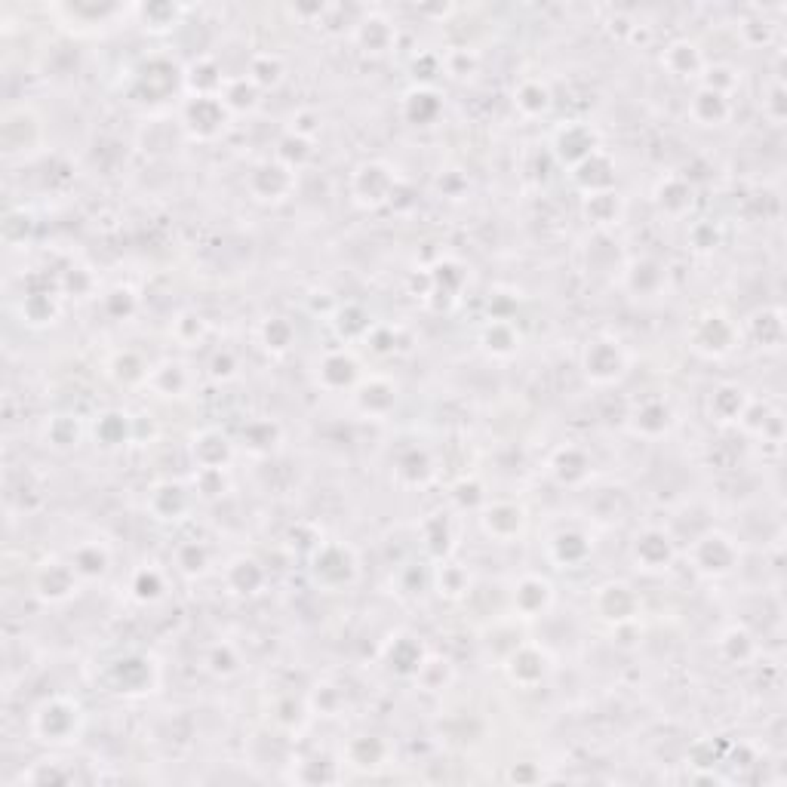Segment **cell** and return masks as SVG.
Here are the masks:
<instances>
[{
    "instance_id": "19",
    "label": "cell",
    "mask_w": 787,
    "mask_h": 787,
    "mask_svg": "<svg viewBox=\"0 0 787 787\" xmlns=\"http://www.w3.org/2000/svg\"><path fill=\"white\" fill-rule=\"evenodd\" d=\"M591 554V545H588V538L582 532H575V529H563L551 538V557L554 563L572 569L578 563H585V557Z\"/></svg>"
},
{
    "instance_id": "26",
    "label": "cell",
    "mask_w": 787,
    "mask_h": 787,
    "mask_svg": "<svg viewBox=\"0 0 787 787\" xmlns=\"http://www.w3.org/2000/svg\"><path fill=\"white\" fill-rule=\"evenodd\" d=\"M483 342H486V348H489L492 354L508 357V354L517 351L520 336L514 333V326H511V323L499 320V323H489V326H486V339H483Z\"/></svg>"
},
{
    "instance_id": "4",
    "label": "cell",
    "mask_w": 787,
    "mask_h": 787,
    "mask_svg": "<svg viewBox=\"0 0 787 787\" xmlns=\"http://www.w3.org/2000/svg\"><path fill=\"white\" fill-rule=\"evenodd\" d=\"M311 572L317 578V585L323 588H345L354 582V575H357V560L348 548L342 545H323L317 548L314 554V563H311Z\"/></svg>"
},
{
    "instance_id": "18",
    "label": "cell",
    "mask_w": 787,
    "mask_h": 787,
    "mask_svg": "<svg viewBox=\"0 0 787 787\" xmlns=\"http://www.w3.org/2000/svg\"><path fill=\"white\" fill-rule=\"evenodd\" d=\"M68 563L74 566V572H77L80 578L93 582V578L108 575V569H111V554H108V548L99 545V542H84V545H77V548L71 551Z\"/></svg>"
},
{
    "instance_id": "14",
    "label": "cell",
    "mask_w": 787,
    "mask_h": 787,
    "mask_svg": "<svg viewBox=\"0 0 787 787\" xmlns=\"http://www.w3.org/2000/svg\"><path fill=\"white\" fill-rule=\"evenodd\" d=\"M711 342L717 357L732 351V342H735V326L723 317V314H708L704 320H698V329H695V348L701 354H711Z\"/></svg>"
},
{
    "instance_id": "27",
    "label": "cell",
    "mask_w": 787,
    "mask_h": 787,
    "mask_svg": "<svg viewBox=\"0 0 787 787\" xmlns=\"http://www.w3.org/2000/svg\"><path fill=\"white\" fill-rule=\"evenodd\" d=\"M123 419H127V416H120V412H105V416L99 419V425H96V437L105 446H120L130 434V425Z\"/></svg>"
},
{
    "instance_id": "24",
    "label": "cell",
    "mask_w": 787,
    "mask_h": 787,
    "mask_svg": "<svg viewBox=\"0 0 787 787\" xmlns=\"http://www.w3.org/2000/svg\"><path fill=\"white\" fill-rule=\"evenodd\" d=\"M514 102L526 117H538L551 108V93L545 84H538V80H526V84L514 93Z\"/></svg>"
},
{
    "instance_id": "12",
    "label": "cell",
    "mask_w": 787,
    "mask_h": 787,
    "mask_svg": "<svg viewBox=\"0 0 787 787\" xmlns=\"http://www.w3.org/2000/svg\"><path fill=\"white\" fill-rule=\"evenodd\" d=\"M354 403L357 409L363 412V416H372V419H382L391 412V406L397 403V391L388 379H366L357 394H354Z\"/></svg>"
},
{
    "instance_id": "2",
    "label": "cell",
    "mask_w": 787,
    "mask_h": 787,
    "mask_svg": "<svg viewBox=\"0 0 787 787\" xmlns=\"http://www.w3.org/2000/svg\"><path fill=\"white\" fill-rule=\"evenodd\" d=\"M582 366L594 385H615L628 372V354L615 339H594L585 348Z\"/></svg>"
},
{
    "instance_id": "28",
    "label": "cell",
    "mask_w": 787,
    "mask_h": 787,
    "mask_svg": "<svg viewBox=\"0 0 787 787\" xmlns=\"http://www.w3.org/2000/svg\"><path fill=\"white\" fill-rule=\"evenodd\" d=\"M133 597L142 603H154L157 597H163V575L157 569H139V575L133 578Z\"/></svg>"
},
{
    "instance_id": "22",
    "label": "cell",
    "mask_w": 787,
    "mask_h": 787,
    "mask_svg": "<svg viewBox=\"0 0 787 787\" xmlns=\"http://www.w3.org/2000/svg\"><path fill=\"white\" fill-rule=\"evenodd\" d=\"M262 585H265V569L256 560L240 557L228 566V588L234 594H256Z\"/></svg>"
},
{
    "instance_id": "5",
    "label": "cell",
    "mask_w": 787,
    "mask_h": 787,
    "mask_svg": "<svg viewBox=\"0 0 787 787\" xmlns=\"http://www.w3.org/2000/svg\"><path fill=\"white\" fill-rule=\"evenodd\" d=\"M225 117H228V105L219 96H194L185 105L188 130H194V136L200 139H213L216 133H222Z\"/></svg>"
},
{
    "instance_id": "29",
    "label": "cell",
    "mask_w": 787,
    "mask_h": 787,
    "mask_svg": "<svg viewBox=\"0 0 787 787\" xmlns=\"http://www.w3.org/2000/svg\"><path fill=\"white\" fill-rule=\"evenodd\" d=\"M206 668H210L213 674H219V677H231L240 668V658H237V652L231 646H216L210 655H206Z\"/></svg>"
},
{
    "instance_id": "13",
    "label": "cell",
    "mask_w": 787,
    "mask_h": 787,
    "mask_svg": "<svg viewBox=\"0 0 787 787\" xmlns=\"http://www.w3.org/2000/svg\"><path fill=\"white\" fill-rule=\"evenodd\" d=\"M689 114H692V120L698 123V127H723V123L732 117V105H729V96L701 87L692 96Z\"/></svg>"
},
{
    "instance_id": "17",
    "label": "cell",
    "mask_w": 787,
    "mask_h": 787,
    "mask_svg": "<svg viewBox=\"0 0 787 787\" xmlns=\"http://www.w3.org/2000/svg\"><path fill=\"white\" fill-rule=\"evenodd\" d=\"M551 474H554V480L563 483V486H578V483L588 480L591 462H588V455L578 449V446H566V449H560L554 459H551Z\"/></svg>"
},
{
    "instance_id": "7",
    "label": "cell",
    "mask_w": 787,
    "mask_h": 787,
    "mask_svg": "<svg viewBox=\"0 0 787 787\" xmlns=\"http://www.w3.org/2000/svg\"><path fill=\"white\" fill-rule=\"evenodd\" d=\"M397 182L391 179V170L382 167V163H363V167L354 173V194L360 203L379 206L388 197H394Z\"/></svg>"
},
{
    "instance_id": "20",
    "label": "cell",
    "mask_w": 787,
    "mask_h": 787,
    "mask_svg": "<svg viewBox=\"0 0 787 787\" xmlns=\"http://www.w3.org/2000/svg\"><path fill=\"white\" fill-rule=\"evenodd\" d=\"M188 489L179 483H160L151 492V511L157 514V520H179L188 511Z\"/></svg>"
},
{
    "instance_id": "6",
    "label": "cell",
    "mask_w": 787,
    "mask_h": 787,
    "mask_svg": "<svg viewBox=\"0 0 787 787\" xmlns=\"http://www.w3.org/2000/svg\"><path fill=\"white\" fill-rule=\"evenodd\" d=\"M634 563L643 572H661L674 563V542L665 535V529H646L634 542Z\"/></svg>"
},
{
    "instance_id": "31",
    "label": "cell",
    "mask_w": 787,
    "mask_h": 787,
    "mask_svg": "<svg viewBox=\"0 0 787 787\" xmlns=\"http://www.w3.org/2000/svg\"><path fill=\"white\" fill-rule=\"evenodd\" d=\"M578 133H585V148H578V151H575V160L582 163V160H588V157L594 154V148H591V145H594V136H591V130H585V127H578ZM557 145H560V148H566V145H572V148H575V145H578V142H575V133H572V127H569V130H563V133L557 136Z\"/></svg>"
},
{
    "instance_id": "11",
    "label": "cell",
    "mask_w": 787,
    "mask_h": 787,
    "mask_svg": "<svg viewBox=\"0 0 787 787\" xmlns=\"http://www.w3.org/2000/svg\"><path fill=\"white\" fill-rule=\"evenodd\" d=\"M551 600H554V588H551V582H545L542 575H526L514 588V609H520L526 618L548 612Z\"/></svg>"
},
{
    "instance_id": "23",
    "label": "cell",
    "mask_w": 787,
    "mask_h": 787,
    "mask_svg": "<svg viewBox=\"0 0 787 787\" xmlns=\"http://www.w3.org/2000/svg\"><path fill=\"white\" fill-rule=\"evenodd\" d=\"M671 422V409L661 403V400H646L637 412H634V431L637 434H646V437H658L665 434Z\"/></svg>"
},
{
    "instance_id": "21",
    "label": "cell",
    "mask_w": 787,
    "mask_h": 787,
    "mask_svg": "<svg viewBox=\"0 0 787 787\" xmlns=\"http://www.w3.org/2000/svg\"><path fill=\"white\" fill-rule=\"evenodd\" d=\"M661 65H665L674 77H695L698 71H704V59L698 47L689 44V40H674L665 50V56H661Z\"/></svg>"
},
{
    "instance_id": "9",
    "label": "cell",
    "mask_w": 787,
    "mask_h": 787,
    "mask_svg": "<svg viewBox=\"0 0 787 787\" xmlns=\"http://www.w3.org/2000/svg\"><path fill=\"white\" fill-rule=\"evenodd\" d=\"M250 188L256 194V200H265V203H277L283 200L289 191H293V167H286V163H262V167L253 170V179H250Z\"/></svg>"
},
{
    "instance_id": "25",
    "label": "cell",
    "mask_w": 787,
    "mask_h": 787,
    "mask_svg": "<svg viewBox=\"0 0 787 787\" xmlns=\"http://www.w3.org/2000/svg\"><path fill=\"white\" fill-rule=\"evenodd\" d=\"M658 194H661V197H658L661 206H665V210L674 213V216L686 213L689 206H692V185H689L686 179H680V176H671L668 182H661Z\"/></svg>"
},
{
    "instance_id": "3",
    "label": "cell",
    "mask_w": 787,
    "mask_h": 787,
    "mask_svg": "<svg viewBox=\"0 0 787 787\" xmlns=\"http://www.w3.org/2000/svg\"><path fill=\"white\" fill-rule=\"evenodd\" d=\"M692 563L701 575H711V578H720V575H729L738 563V548L729 535L723 532H708L701 535L698 542L692 545Z\"/></svg>"
},
{
    "instance_id": "8",
    "label": "cell",
    "mask_w": 787,
    "mask_h": 787,
    "mask_svg": "<svg viewBox=\"0 0 787 787\" xmlns=\"http://www.w3.org/2000/svg\"><path fill=\"white\" fill-rule=\"evenodd\" d=\"M77 578H80V575L74 572L71 563L50 560V563H44V566L37 569V582H34V588H37V594L44 597V600H50V603H62V600H68V597L74 594Z\"/></svg>"
},
{
    "instance_id": "16",
    "label": "cell",
    "mask_w": 787,
    "mask_h": 787,
    "mask_svg": "<svg viewBox=\"0 0 787 787\" xmlns=\"http://www.w3.org/2000/svg\"><path fill=\"white\" fill-rule=\"evenodd\" d=\"M231 459V443L219 431H203L194 437V462L200 471H225Z\"/></svg>"
},
{
    "instance_id": "15",
    "label": "cell",
    "mask_w": 787,
    "mask_h": 787,
    "mask_svg": "<svg viewBox=\"0 0 787 787\" xmlns=\"http://www.w3.org/2000/svg\"><path fill=\"white\" fill-rule=\"evenodd\" d=\"M360 376L357 360L348 351H329L320 363V382L329 391H342V388H354Z\"/></svg>"
},
{
    "instance_id": "30",
    "label": "cell",
    "mask_w": 787,
    "mask_h": 787,
    "mask_svg": "<svg viewBox=\"0 0 787 787\" xmlns=\"http://www.w3.org/2000/svg\"><path fill=\"white\" fill-rule=\"evenodd\" d=\"M154 372H160V376H167V388H163L160 394H170V391H176V397H182L185 391H188V385H191V376H188V366H182V363H173V376H170V363H163V366H157Z\"/></svg>"
},
{
    "instance_id": "10",
    "label": "cell",
    "mask_w": 787,
    "mask_h": 787,
    "mask_svg": "<svg viewBox=\"0 0 787 787\" xmlns=\"http://www.w3.org/2000/svg\"><path fill=\"white\" fill-rule=\"evenodd\" d=\"M483 529L492 535V538H499V542H511V538H517L526 526V514L523 508H517L514 502H495L483 511Z\"/></svg>"
},
{
    "instance_id": "1",
    "label": "cell",
    "mask_w": 787,
    "mask_h": 787,
    "mask_svg": "<svg viewBox=\"0 0 787 787\" xmlns=\"http://www.w3.org/2000/svg\"><path fill=\"white\" fill-rule=\"evenodd\" d=\"M80 729H84V708L68 698V695H53L40 701L31 714V732L37 741H47L53 748L68 741H77Z\"/></svg>"
}]
</instances>
